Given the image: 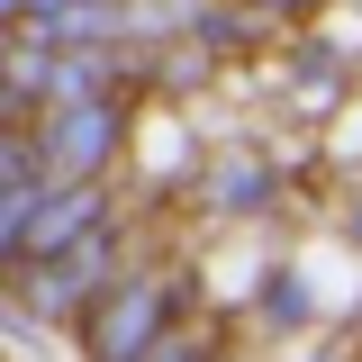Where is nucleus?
Listing matches in <instances>:
<instances>
[{"instance_id": "obj_1", "label": "nucleus", "mask_w": 362, "mask_h": 362, "mask_svg": "<svg viewBox=\"0 0 362 362\" xmlns=\"http://www.w3.org/2000/svg\"><path fill=\"white\" fill-rule=\"evenodd\" d=\"M163 308H173L163 290H145V281H118V290H109V308L90 317V354H100V362H136L145 344H154Z\"/></svg>"}, {"instance_id": "obj_2", "label": "nucleus", "mask_w": 362, "mask_h": 362, "mask_svg": "<svg viewBox=\"0 0 362 362\" xmlns=\"http://www.w3.org/2000/svg\"><path fill=\"white\" fill-rule=\"evenodd\" d=\"M64 235H100V190H54V199H45V226H28L9 254L28 263V254H54Z\"/></svg>"}, {"instance_id": "obj_3", "label": "nucleus", "mask_w": 362, "mask_h": 362, "mask_svg": "<svg viewBox=\"0 0 362 362\" xmlns=\"http://www.w3.org/2000/svg\"><path fill=\"white\" fill-rule=\"evenodd\" d=\"M118 127V109H82V136H109ZM90 163H100V145H64V154H54V173H90Z\"/></svg>"}, {"instance_id": "obj_4", "label": "nucleus", "mask_w": 362, "mask_h": 362, "mask_svg": "<svg viewBox=\"0 0 362 362\" xmlns=\"http://www.w3.org/2000/svg\"><path fill=\"white\" fill-rule=\"evenodd\" d=\"M154 362H190V354H181V344H163V354H154Z\"/></svg>"}]
</instances>
